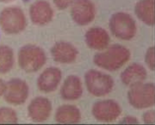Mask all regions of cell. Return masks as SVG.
I'll use <instances>...</instances> for the list:
<instances>
[{"label": "cell", "instance_id": "obj_1", "mask_svg": "<svg viewBox=\"0 0 155 125\" xmlns=\"http://www.w3.org/2000/svg\"><path fill=\"white\" fill-rule=\"evenodd\" d=\"M130 53L127 48L119 44H114L106 51L95 56L94 61L96 65L109 71L119 69L130 59Z\"/></svg>", "mask_w": 155, "mask_h": 125}, {"label": "cell", "instance_id": "obj_2", "mask_svg": "<svg viewBox=\"0 0 155 125\" xmlns=\"http://www.w3.org/2000/svg\"><path fill=\"white\" fill-rule=\"evenodd\" d=\"M109 27L113 34L121 40H130L136 33L135 21L130 14L124 12L113 14L110 21Z\"/></svg>", "mask_w": 155, "mask_h": 125}, {"label": "cell", "instance_id": "obj_3", "mask_svg": "<svg viewBox=\"0 0 155 125\" xmlns=\"http://www.w3.org/2000/svg\"><path fill=\"white\" fill-rule=\"evenodd\" d=\"M128 93L129 102L136 108L142 109L155 104V86L152 83L137 84L130 87Z\"/></svg>", "mask_w": 155, "mask_h": 125}, {"label": "cell", "instance_id": "obj_4", "mask_svg": "<svg viewBox=\"0 0 155 125\" xmlns=\"http://www.w3.org/2000/svg\"><path fill=\"white\" fill-rule=\"evenodd\" d=\"M85 79L88 91L94 96H105L112 91L114 87L112 78L95 70L87 72Z\"/></svg>", "mask_w": 155, "mask_h": 125}, {"label": "cell", "instance_id": "obj_5", "mask_svg": "<svg viewBox=\"0 0 155 125\" xmlns=\"http://www.w3.org/2000/svg\"><path fill=\"white\" fill-rule=\"evenodd\" d=\"M46 57L44 51L38 47L28 46L20 50L19 62L21 68L27 72H34L45 63Z\"/></svg>", "mask_w": 155, "mask_h": 125}, {"label": "cell", "instance_id": "obj_6", "mask_svg": "<svg viewBox=\"0 0 155 125\" xmlns=\"http://www.w3.org/2000/svg\"><path fill=\"white\" fill-rule=\"evenodd\" d=\"M0 25L7 33H18L25 27V18L23 12L20 9L7 8L0 14Z\"/></svg>", "mask_w": 155, "mask_h": 125}, {"label": "cell", "instance_id": "obj_7", "mask_svg": "<svg viewBox=\"0 0 155 125\" xmlns=\"http://www.w3.org/2000/svg\"><path fill=\"white\" fill-rule=\"evenodd\" d=\"M95 5L90 0H75L71 9V15L76 23L86 26L91 23L95 17Z\"/></svg>", "mask_w": 155, "mask_h": 125}, {"label": "cell", "instance_id": "obj_8", "mask_svg": "<svg viewBox=\"0 0 155 125\" xmlns=\"http://www.w3.org/2000/svg\"><path fill=\"white\" fill-rule=\"evenodd\" d=\"M121 113V109L117 102L112 100L98 101L94 105L93 114L97 120L111 122L116 120Z\"/></svg>", "mask_w": 155, "mask_h": 125}, {"label": "cell", "instance_id": "obj_9", "mask_svg": "<svg viewBox=\"0 0 155 125\" xmlns=\"http://www.w3.org/2000/svg\"><path fill=\"white\" fill-rule=\"evenodd\" d=\"M5 98L8 102L20 104L26 99L28 89L26 84L19 79L12 80L5 87Z\"/></svg>", "mask_w": 155, "mask_h": 125}, {"label": "cell", "instance_id": "obj_10", "mask_svg": "<svg viewBox=\"0 0 155 125\" xmlns=\"http://www.w3.org/2000/svg\"><path fill=\"white\" fill-rule=\"evenodd\" d=\"M87 44L90 48L97 50H103L109 44V35L104 29L99 27L91 28L86 34Z\"/></svg>", "mask_w": 155, "mask_h": 125}, {"label": "cell", "instance_id": "obj_11", "mask_svg": "<svg viewBox=\"0 0 155 125\" xmlns=\"http://www.w3.org/2000/svg\"><path fill=\"white\" fill-rule=\"evenodd\" d=\"M30 17L33 23L43 25L49 23L53 17V11L49 3L40 1L34 3L30 10Z\"/></svg>", "mask_w": 155, "mask_h": 125}, {"label": "cell", "instance_id": "obj_12", "mask_svg": "<svg viewBox=\"0 0 155 125\" xmlns=\"http://www.w3.org/2000/svg\"><path fill=\"white\" fill-rule=\"evenodd\" d=\"M147 72L140 64L134 63L124 70L121 75V79L127 86L132 87L142 83L147 78Z\"/></svg>", "mask_w": 155, "mask_h": 125}, {"label": "cell", "instance_id": "obj_13", "mask_svg": "<svg viewBox=\"0 0 155 125\" xmlns=\"http://www.w3.org/2000/svg\"><path fill=\"white\" fill-rule=\"evenodd\" d=\"M51 110L50 102L43 97L35 99L29 107V116L33 120L38 122L46 120L49 117Z\"/></svg>", "mask_w": 155, "mask_h": 125}, {"label": "cell", "instance_id": "obj_14", "mask_svg": "<svg viewBox=\"0 0 155 125\" xmlns=\"http://www.w3.org/2000/svg\"><path fill=\"white\" fill-rule=\"evenodd\" d=\"M61 78V73L58 69H48L40 75L38 81V87L44 92H51L57 87Z\"/></svg>", "mask_w": 155, "mask_h": 125}, {"label": "cell", "instance_id": "obj_15", "mask_svg": "<svg viewBox=\"0 0 155 125\" xmlns=\"http://www.w3.org/2000/svg\"><path fill=\"white\" fill-rule=\"evenodd\" d=\"M52 53L55 60L62 63H69L74 61L78 54L76 49L72 45L64 42L56 44Z\"/></svg>", "mask_w": 155, "mask_h": 125}, {"label": "cell", "instance_id": "obj_16", "mask_svg": "<svg viewBox=\"0 0 155 125\" xmlns=\"http://www.w3.org/2000/svg\"><path fill=\"white\" fill-rule=\"evenodd\" d=\"M154 0H140L135 7V13L141 21L149 26L155 24Z\"/></svg>", "mask_w": 155, "mask_h": 125}, {"label": "cell", "instance_id": "obj_17", "mask_svg": "<svg viewBox=\"0 0 155 125\" xmlns=\"http://www.w3.org/2000/svg\"><path fill=\"white\" fill-rule=\"evenodd\" d=\"M61 93L65 99L73 100L80 98L82 93V87L79 78L74 75L69 76L64 81Z\"/></svg>", "mask_w": 155, "mask_h": 125}, {"label": "cell", "instance_id": "obj_18", "mask_svg": "<svg viewBox=\"0 0 155 125\" xmlns=\"http://www.w3.org/2000/svg\"><path fill=\"white\" fill-rule=\"evenodd\" d=\"M81 117L79 109L71 105H64L60 107L55 116L57 121L63 123H76L80 121Z\"/></svg>", "mask_w": 155, "mask_h": 125}, {"label": "cell", "instance_id": "obj_19", "mask_svg": "<svg viewBox=\"0 0 155 125\" xmlns=\"http://www.w3.org/2000/svg\"><path fill=\"white\" fill-rule=\"evenodd\" d=\"M13 53L8 47H0V73L6 72L10 70L13 63Z\"/></svg>", "mask_w": 155, "mask_h": 125}, {"label": "cell", "instance_id": "obj_20", "mask_svg": "<svg viewBox=\"0 0 155 125\" xmlns=\"http://www.w3.org/2000/svg\"><path fill=\"white\" fill-rule=\"evenodd\" d=\"M17 122L16 114L13 110L8 108L0 109V124L15 123Z\"/></svg>", "mask_w": 155, "mask_h": 125}, {"label": "cell", "instance_id": "obj_21", "mask_svg": "<svg viewBox=\"0 0 155 125\" xmlns=\"http://www.w3.org/2000/svg\"><path fill=\"white\" fill-rule=\"evenodd\" d=\"M154 51V47H150L147 51L145 57L146 63L152 71L155 69Z\"/></svg>", "mask_w": 155, "mask_h": 125}, {"label": "cell", "instance_id": "obj_22", "mask_svg": "<svg viewBox=\"0 0 155 125\" xmlns=\"http://www.w3.org/2000/svg\"><path fill=\"white\" fill-rule=\"evenodd\" d=\"M73 0H54L55 5L60 10H64L71 5Z\"/></svg>", "mask_w": 155, "mask_h": 125}, {"label": "cell", "instance_id": "obj_23", "mask_svg": "<svg viewBox=\"0 0 155 125\" xmlns=\"http://www.w3.org/2000/svg\"><path fill=\"white\" fill-rule=\"evenodd\" d=\"M143 121L147 124H153L155 123V111L154 110H149L143 115Z\"/></svg>", "mask_w": 155, "mask_h": 125}, {"label": "cell", "instance_id": "obj_24", "mask_svg": "<svg viewBox=\"0 0 155 125\" xmlns=\"http://www.w3.org/2000/svg\"><path fill=\"white\" fill-rule=\"evenodd\" d=\"M123 124H137L138 123V121L136 118L132 116H127L124 118L121 121Z\"/></svg>", "mask_w": 155, "mask_h": 125}, {"label": "cell", "instance_id": "obj_25", "mask_svg": "<svg viewBox=\"0 0 155 125\" xmlns=\"http://www.w3.org/2000/svg\"><path fill=\"white\" fill-rule=\"evenodd\" d=\"M5 87H6L4 83L2 80L0 79V96L3 94V92L5 90Z\"/></svg>", "mask_w": 155, "mask_h": 125}, {"label": "cell", "instance_id": "obj_26", "mask_svg": "<svg viewBox=\"0 0 155 125\" xmlns=\"http://www.w3.org/2000/svg\"><path fill=\"white\" fill-rule=\"evenodd\" d=\"M12 1H13V0H0V2L7 3V2H12Z\"/></svg>", "mask_w": 155, "mask_h": 125}]
</instances>
